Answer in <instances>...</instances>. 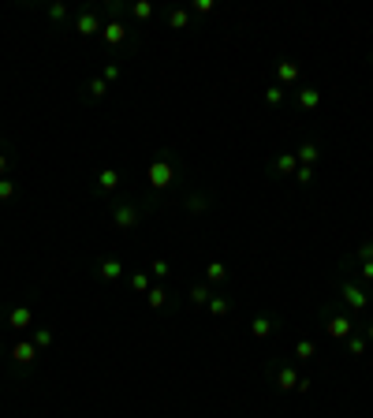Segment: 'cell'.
I'll use <instances>...</instances> for the list:
<instances>
[{
	"label": "cell",
	"mask_w": 373,
	"mask_h": 418,
	"mask_svg": "<svg viewBox=\"0 0 373 418\" xmlns=\"http://www.w3.org/2000/svg\"><path fill=\"white\" fill-rule=\"evenodd\" d=\"M149 176H153V183H157V187H164V183H168V168H164V165H153Z\"/></svg>",
	"instance_id": "1"
},
{
	"label": "cell",
	"mask_w": 373,
	"mask_h": 418,
	"mask_svg": "<svg viewBox=\"0 0 373 418\" xmlns=\"http://www.w3.org/2000/svg\"><path fill=\"white\" fill-rule=\"evenodd\" d=\"M343 295H347V302H351V306H366V299H362V292H358V288H343Z\"/></svg>",
	"instance_id": "2"
},
{
	"label": "cell",
	"mask_w": 373,
	"mask_h": 418,
	"mask_svg": "<svg viewBox=\"0 0 373 418\" xmlns=\"http://www.w3.org/2000/svg\"><path fill=\"white\" fill-rule=\"evenodd\" d=\"M15 355H19V362H30V355H34V347H30V343H19V347H15Z\"/></svg>",
	"instance_id": "3"
},
{
	"label": "cell",
	"mask_w": 373,
	"mask_h": 418,
	"mask_svg": "<svg viewBox=\"0 0 373 418\" xmlns=\"http://www.w3.org/2000/svg\"><path fill=\"white\" fill-rule=\"evenodd\" d=\"M329 333H332V336H343V333H347V321H343V318H336V321L329 325Z\"/></svg>",
	"instance_id": "4"
},
{
	"label": "cell",
	"mask_w": 373,
	"mask_h": 418,
	"mask_svg": "<svg viewBox=\"0 0 373 418\" xmlns=\"http://www.w3.org/2000/svg\"><path fill=\"white\" fill-rule=\"evenodd\" d=\"M78 26H82V34H93V15H82V23H78Z\"/></svg>",
	"instance_id": "5"
},
{
	"label": "cell",
	"mask_w": 373,
	"mask_h": 418,
	"mask_svg": "<svg viewBox=\"0 0 373 418\" xmlns=\"http://www.w3.org/2000/svg\"><path fill=\"white\" fill-rule=\"evenodd\" d=\"M123 38V26H109V42H119Z\"/></svg>",
	"instance_id": "6"
},
{
	"label": "cell",
	"mask_w": 373,
	"mask_h": 418,
	"mask_svg": "<svg viewBox=\"0 0 373 418\" xmlns=\"http://www.w3.org/2000/svg\"><path fill=\"white\" fill-rule=\"evenodd\" d=\"M302 105H317V93L314 90H302Z\"/></svg>",
	"instance_id": "7"
},
{
	"label": "cell",
	"mask_w": 373,
	"mask_h": 418,
	"mask_svg": "<svg viewBox=\"0 0 373 418\" xmlns=\"http://www.w3.org/2000/svg\"><path fill=\"white\" fill-rule=\"evenodd\" d=\"M101 273H105V276H119V265H116V261H109V265H105Z\"/></svg>",
	"instance_id": "8"
}]
</instances>
